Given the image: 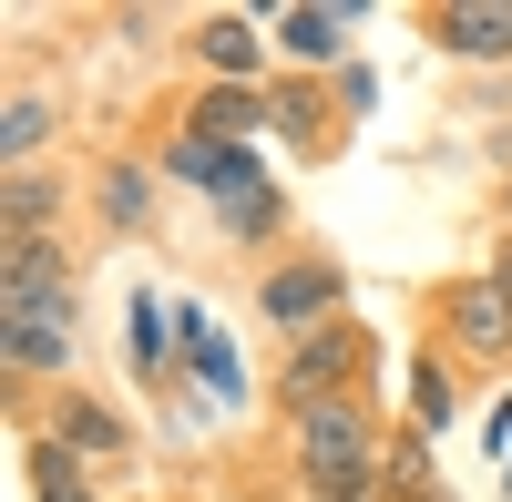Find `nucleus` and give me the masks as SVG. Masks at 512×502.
Returning <instances> with one entry per match:
<instances>
[{
	"mask_svg": "<svg viewBox=\"0 0 512 502\" xmlns=\"http://www.w3.org/2000/svg\"><path fill=\"white\" fill-rule=\"evenodd\" d=\"M175 349H185V328L164 318L154 298H134V369H144V380H154V369H175Z\"/></svg>",
	"mask_w": 512,
	"mask_h": 502,
	"instance_id": "obj_9",
	"label": "nucleus"
},
{
	"mask_svg": "<svg viewBox=\"0 0 512 502\" xmlns=\"http://www.w3.org/2000/svg\"><path fill=\"white\" fill-rule=\"evenodd\" d=\"M492 287H512V257H502V277H492Z\"/></svg>",
	"mask_w": 512,
	"mask_h": 502,
	"instance_id": "obj_17",
	"label": "nucleus"
},
{
	"mask_svg": "<svg viewBox=\"0 0 512 502\" xmlns=\"http://www.w3.org/2000/svg\"><path fill=\"white\" fill-rule=\"evenodd\" d=\"M328 298H338L328 267H277V277H267V308H277V318H328Z\"/></svg>",
	"mask_w": 512,
	"mask_h": 502,
	"instance_id": "obj_7",
	"label": "nucleus"
},
{
	"mask_svg": "<svg viewBox=\"0 0 512 502\" xmlns=\"http://www.w3.org/2000/svg\"><path fill=\"white\" fill-rule=\"evenodd\" d=\"M41 134H52V113H41V103H11V123H0V154L31 164V144H41Z\"/></svg>",
	"mask_w": 512,
	"mask_h": 502,
	"instance_id": "obj_13",
	"label": "nucleus"
},
{
	"mask_svg": "<svg viewBox=\"0 0 512 502\" xmlns=\"http://www.w3.org/2000/svg\"><path fill=\"white\" fill-rule=\"evenodd\" d=\"M451 339L502 349L512 339V287H451Z\"/></svg>",
	"mask_w": 512,
	"mask_h": 502,
	"instance_id": "obj_3",
	"label": "nucleus"
},
{
	"mask_svg": "<svg viewBox=\"0 0 512 502\" xmlns=\"http://www.w3.org/2000/svg\"><path fill=\"white\" fill-rule=\"evenodd\" d=\"M41 502H93V492H82V472L62 462V451H41Z\"/></svg>",
	"mask_w": 512,
	"mask_h": 502,
	"instance_id": "obj_16",
	"label": "nucleus"
},
{
	"mask_svg": "<svg viewBox=\"0 0 512 502\" xmlns=\"http://www.w3.org/2000/svg\"><path fill=\"white\" fill-rule=\"evenodd\" d=\"M0 216H11V246H41V216H52V185H41V175H11V205H0Z\"/></svg>",
	"mask_w": 512,
	"mask_h": 502,
	"instance_id": "obj_12",
	"label": "nucleus"
},
{
	"mask_svg": "<svg viewBox=\"0 0 512 502\" xmlns=\"http://www.w3.org/2000/svg\"><path fill=\"white\" fill-rule=\"evenodd\" d=\"M62 308H72V287H62V257H52V236H41V246H11L0 328H11V318H62Z\"/></svg>",
	"mask_w": 512,
	"mask_h": 502,
	"instance_id": "obj_2",
	"label": "nucleus"
},
{
	"mask_svg": "<svg viewBox=\"0 0 512 502\" xmlns=\"http://www.w3.org/2000/svg\"><path fill=\"white\" fill-rule=\"evenodd\" d=\"M185 359H195V380H205V390H236V349H226L205 318H185Z\"/></svg>",
	"mask_w": 512,
	"mask_h": 502,
	"instance_id": "obj_10",
	"label": "nucleus"
},
{
	"mask_svg": "<svg viewBox=\"0 0 512 502\" xmlns=\"http://www.w3.org/2000/svg\"><path fill=\"white\" fill-rule=\"evenodd\" d=\"M0 339H11L21 369H62V359H72V318H11Z\"/></svg>",
	"mask_w": 512,
	"mask_h": 502,
	"instance_id": "obj_8",
	"label": "nucleus"
},
{
	"mask_svg": "<svg viewBox=\"0 0 512 502\" xmlns=\"http://www.w3.org/2000/svg\"><path fill=\"white\" fill-rule=\"evenodd\" d=\"M195 52L216 82H256V62H267V41H256V21H205L195 31Z\"/></svg>",
	"mask_w": 512,
	"mask_h": 502,
	"instance_id": "obj_4",
	"label": "nucleus"
},
{
	"mask_svg": "<svg viewBox=\"0 0 512 502\" xmlns=\"http://www.w3.org/2000/svg\"><path fill=\"white\" fill-rule=\"evenodd\" d=\"M338 31H349V11H287V52H297V62H328Z\"/></svg>",
	"mask_w": 512,
	"mask_h": 502,
	"instance_id": "obj_11",
	"label": "nucleus"
},
{
	"mask_svg": "<svg viewBox=\"0 0 512 502\" xmlns=\"http://www.w3.org/2000/svg\"><path fill=\"white\" fill-rule=\"evenodd\" d=\"M62 441H93V451H113L123 431H113V410H93V400H72V410H62Z\"/></svg>",
	"mask_w": 512,
	"mask_h": 502,
	"instance_id": "obj_15",
	"label": "nucleus"
},
{
	"mask_svg": "<svg viewBox=\"0 0 512 502\" xmlns=\"http://www.w3.org/2000/svg\"><path fill=\"white\" fill-rule=\"evenodd\" d=\"M297 472H308L318 502H359L379 472V441H369V410L359 400H318V410H297Z\"/></svg>",
	"mask_w": 512,
	"mask_h": 502,
	"instance_id": "obj_1",
	"label": "nucleus"
},
{
	"mask_svg": "<svg viewBox=\"0 0 512 502\" xmlns=\"http://www.w3.org/2000/svg\"><path fill=\"white\" fill-rule=\"evenodd\" d=\"M441 41L472 62H512V0H492V11H441Z\"/></svg>",
	"mask_w": 512,
	"mask_h": 502,
	"instance_id": "obj_5",
	"label": "nucleus"
},
{
	"mask_svg": "<svg viewBox=\"0 0 512 502\" xmlns=\"http://www.w3.org/2000/svg\"><path fill=\"white\" fill-rule=\"evenodd\" d=\"M103 216H113V226L144 216V175H134V164H113V175H103Z\"/></svg>",
	"mask_w": 512,
	"mask_h": 502,
	"instance_id": "obj_14",
	"label": "nucleus"
},
{
	"mask_svg": "<svg viewBox=\"0 0 512 502\" xmlns=\"http://www.w3.org/2000/svg\"><path fill=\"white\" fill-rule=\"evenodd\" d=\"M246 123H267V103H256V93H246V82H216V93H205V103H195V134H205V144H236V134H246Z\"/></svg>",
	"mask_w": 512,
	"mask_h": 502,
	"instance_id": "obj_6",
	"label": "nucleus"
}]
</instances>
